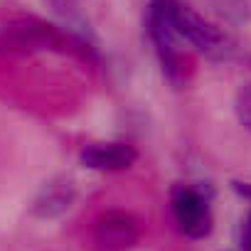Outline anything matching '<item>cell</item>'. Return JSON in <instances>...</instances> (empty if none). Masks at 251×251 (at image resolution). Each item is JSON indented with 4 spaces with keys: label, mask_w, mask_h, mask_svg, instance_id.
I'll use <instances>...</instances> for the list:
<instances>
[{
    "label": "cell",
    "mask_w": 251,
    "mask_h": 251,
    "mask_svg": "<svg viewBox=\"0 0 251 251\" xmlns=\"http://www.w3.org/2000/svg\"><path fill=\"white\" fill-rule=\"evenodd\" d=\"M141 239V222L123 209L103 212L94 224V244L101 251H128Z\"/></svg>",
    "instance_id": "obj_4"
},
{
    "label": "cell",
    "mask_w": 251,
    "mask_h": 251,
    "mask_svg": "<svg viewBox=\"0 0 251 251\" xmlns=\"http://www.w3.org/2000/svg\"><path fill=\"white\" fill-rule=\"evenodd\" d=\"M241 244L246 251H251V212L246 214V219L241 224Z\"/></svg>",
    "instance_id": "obj_8"
},
{
    "label": "cell",
    "mask_w": 251,
    "mask_h": 251,
    "mask_svg": "<svg viewBox=\"0 0 251 251\" xmlns=\"http://www.w3.org/2000/svg\"><path fill=\"white\" fill-rule=\"evenodd\" d=\"M81 165L101 173H116V170H128L138 160V151L131 143H91L81 151Z\"/></svg>",
    "instance_id": "obj_5"
},
{
    "label": "cell",
    "mask_w": 251,
    "mask_h": 251,
    "mask_svg": "<svg viewBox=\"0 0 251 251\" xmlns=\"http://www.w3.org/2000/svg\"><path fill=\"white\" fill-rule=\"evenodd\" d=\"M234 111H236L239 123L251 133V84H244L239 89L236 101H234Z\"/></svg>",
    "instance_id": "obj_7"
},
{
    "label": "cell",
    "mask_w": 251,
    "mask_h": 251,
    "mask_svg": "<svg viewBox=\"0 0 251 251\" xmlns=\"http://www.w3.org/2000/svg\"><path fill=\"white\" fill-rule=\"evenodd\" d=\"M231 187H234V192L241 197V200H246V202H251V182H241V180H234L231 182Z\"/></svg>",
    "instance_id": "obj_9"
},
{
    "label": "cell",
    "mask_w": 251,
    "mask_h": 251,
    "mask_svg": "<svg viewBox=\"0 0 251 251\" xmlns=\"http://www.w3.org/2000/svg\"><path fill=\"white\" fill-rule=\"evenodd\" d=\"M170 27L177 37L187 40L192 47H197L202 54L207 57H224L229 52V40L226 35L212 25L209 20H204L200 13H195L190 5H182L180 0L170 10Z\"/></svg>",
    "instance_id": "obj_2"
},
{
    "label": "cell",
    "mask_w": 251,
    "mask_h": 251,
    "mask_svg": "<svg viewBox=\"0 0 251 251\" xmlns=\"http://www.w3.org/2000/svg\"><path fill=\"white\" fill-rule=\"evenodd\" d=\"M69 42V35L64 37L57 27L45 25V23H13L0 35V50L8 54H27L37 50H50V47H62Z\"/></svg>",
    "instance_id": "obj_3"
},
{
    "label": "cell",
    "mask_w": 251,
    "mask_h": 251,
    "mask_svg": "<svg viewBox=\"0 0 251 251\" xmlns=\"http://www.w3.org/2000/svg\"><path fill=\"white\" fill-rule=\"evenodd\" d=\"M76 200V187L69 177H52L40 187V192L32 200V214L42 219H52L64 214Z\"/></svg>",
    "instance_id": "obj_6"
},
{
    "label": "cell",
    "mask_w": 251,
    "mask_h": 251,
    "mask_svg": "<svg viewBox=\"0 0 251 251\" xmlns=\"http://www.w3.org/2000/svg\"><path fill=\"white\" fill-rule=\"evenodd\" d=\"M170 212L185 236L204 239L212 234L214 217L209 209V197L197 185H175L170 190Z\"/></svg>",
    "instance_id": "obj_1"
}]
</instances>
